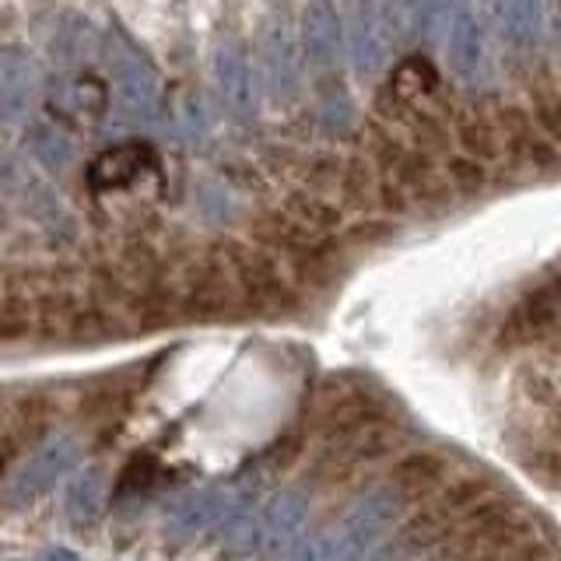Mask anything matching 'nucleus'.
Here are the masks:
<instances>
[{"label":"nucleus","instance_id":"f3484780","mask_svg":"<svg viewBox=\"0 0 561 561\" xmlns=\"http://www.w3.org/2000/svg\"><path fill=\"white\" fill-rule=\"evenodd\" d=\"M28 148L49 172H64L70 162H75V140H70L64 130L49 127V123H39V127L28 130Z\"/></svg>","mask_w":561,"mask_h":561},{"label":"nucleus","instance_id":"b1692460","mask_svg":"<svg viewBox=\"0 0 561 561\" xmlns=\"http://www.w3.org/2000/svg\"><path fill=\"white\" fill-rule=\"evenodd\" d=\"M558 14H561V8H558Z\"/></svg>","mask_w":561,"mask_h":561},{"label":"nucleus","instance_id":"ddd939ff","mask_svg":"<svg viewBox=\"0 0 561 561\" xmlns=\"http://www.w3.org/2000/svg\"><path fill=\"white\" fill-rule=\"evenodd\" d=\"M151 162L148 148L140 145H119V148H110L102 151L92 169H88V183H92L95 190H113V186H127L134 183L140 172H145V165Z\"/></svg>","mask_w":561,"mask_h":561},{"label":"nucleus","instance_id":"2eb2a0df","mask_svg":"<svg viewBox=\"0 0 561 561\" xmlns=\"http://www.w3.org/2000/svg\"><path fill=\"white\" fill-rule=\"evenodd\" d=\"M102 505H105V473L102 467H84L78 478L67 484L64 513L75 526H92L102 516Z\"/></svg>","mask_w":561,"mask_h":561},{"label":"nucleus","instance_id":"39448f33","mask_svg":"<svg viewBox=\"0 0 561 561\" xmlns=\"http://www.w3.org/2000/svg\"><path fill=\"white\" fill-rule=\"evenodd\" d=\"M260 75L274 102H291L302 84V64H298V39L285 14H274L260 32Z\"/></svg>","mask_w":561,"mask_h":561},{"label":"nucleus","instance_id":"423d86ee","mask_svg":"<svg viewBox=\"0 0 561 561\" xmlns=\"http://www.w3.org/2000/svg\"><path fill=\"white\" fill-rule=\"evenodd\" d=\"M215 88H218L221 105L232 116H250L256 110L250 53H245V46L232 39V35L215 46Z\"/></svg>","mask_w":561,"mask_h":561},{"label":"nucleus","instance_id":"9b49d317","mask_svg":"<svg viewBox=\"0 0 561 561\" xmlns=\"http://www.w3.org/2000/svg\"><path fill=\"white\" fill-rule=\"evenodd\" d=\"M309 519V499L302 491H277V495L260 508V548L280 554L298 537Z\"/></svg>","mask_w":561,"mask_h":561},{"label":"nucleus","instance_id":"20e7f679","mask_svg":"<svg viewBox=\"0 0 561 561\" xmlns=\"http://www.w3.org/2000/svg\"><path fill=\"white\" fill-rule=\"evenodd\" d=\"M253 502V484L250 481H228V484H210L186 495L183 502L172 505L169 513V530L180 537H193L207 530V526H221L228 516H236L242 505Z\"/></svg>","mask_w":561,"mask_h":561},{"label":"nucleus","instance_id":"f8f14e48","mask_svg":"<svg viewBox=\"0 0 561 561\" xmlns=\"http://www.w3.org/2000/svg\"><path fill=\"white\" fill-rule=\"evenodd\" d=\"M302 49L316 70H330L341 53V18L333 0H309L302 14Z\"/></svg>","mask_w":561,"mask_h":561},{"label":"nucleus","instance_id":"1a4fd4ad","mask_svg":"<svg viewBox=\"0 0 561 561\" xmlns=\"http://www.w3.org/2000/svg\"><path fill=\"white\" fill-rule=\"evenodd\" d=\"M484 14L502 43L530 53L543 39V4L540 0H484Z\"/></svg>","mask_w":561,"mask_h":561},{"label":"nucleus","instance_id":"7ed1b4c3","mask_svg":"<svg viewBox=\"0 0 561 561\" xmlns=\"http://www.w3.org/2000/svg\"><path fill=\"white\" fill-rule=\"evenodd\" d=\"M400 502H403V495L393 484L390 488H376V491H368L365 499H358V505L344 516L341 530H333V534H337L341 561H362L368 551H373L376 543L382 540V534L397 523Z\"/></svg>","mask_w":561,"mask_h":561},{"label":"nucleus","instance_id":"a211bd4d","mask_svg":"<svg viewBox=\"0 0 561 561\" xmlns=\"http://www.w3.org/2000/svg\"><path fill=\"white\" fill-rule=\"evenodd\" d=\"M435 88H438V78L425 60H403L393 75V95L403 105H411V110L417 105L421 95H432Z\"/></svg>","mask_w":561,"mask_h":561},{"label":"nucleus","instance_id":"6ab92c4d","mask_svg":"<svg viewBox=\"0 0 561 561\" xmlns=\"http://www.w3.org/2000/svg\"><path fill=\"white\" fill-rule=\"evenodd\" d=\"M438 478H443V463H438L435 456H411V460H403L393 470V488L403 499H411V495H421V491H428Z\"/></svg>","mask_w":561,"mask_h":561},{"label":"nucleus","instance_id":"f257e3e1","mask_svg":"<svg viewBox=\"0 0 561 561\" xmlns=\"http://www.w3.org/2000/svg\"><path fill=\"white\" fill-rule=\"evenodd\" d=\"M105 64H110V78H113L116 113L134 123L154 119L158 110H162V81H158L145 53H140L123 32H113L110 39H105Z\"/></svg>","mask_w":561,"mask_h":561},{"label":"nucleus","instance_id":"aec40b11","mask_svg":"<svg viewBox=\"0 0 561 561\" xmlns=\"http://www.w3.org/2000/svg\"><path fill=\"white\" fill-rule=\"evenodd\" d=\"M417 14H421V0H390L386 4V39H393L397 46H408L417 39Z\"/></svg>","mask_w":561,"mask_h":561},{"label":"nucleus","instance_id":"6e6552de","mask_svg":"<svg viewBox=\"0 0 561 561\" xmlns=\"http://www.w3.org/2000/svg\"><path fill=\"white\" fill-rule=\"evenodd\" d=\"M446 60H449V70L463 84H484L491 78L488 32L470 11H460L456 25L446 35Z\"/></svg>","mask_w":561,"mask_h":561},{"label":"nucleus","instance_id":"412c9836","mask_svg":"<svg viewBox=\"0 0 561 561\" xmlns=\"http://www.w3.org/2000/svg\"><path fill=\"white\" fill-rule=\"evenodd\" d=\"M158 478V463L154 456L148 453H137L127 460V467H123L119 481H116V495L119 499H130V495H140V491H148L151 481Z\"/></svg>","mask_w":561,"mask_h":561},{"label":"nucleus","instance_id":"dca6fc26","mask_svg":"<svg viewBox=\"0 0 561 561\" xmlns=\"http://www.w3.org/2000/svg\"><path fill=\"white\" fill-rule=\"evenodd\" d=\"M25 207L32 210V218L39 221L46 232L64 236V239L75 236V218L67 215V207L60 204V197L46 183H39V180L28 183L25 180Z\"/></svg>","mask_w":561,"mask_h":561},{"label":"nucleus","instance_id":"4468645a","mask_svg":"<svg viewBox=\"0 0 561 561\" xmlns=\"http://www.w3.org/2000/svg\"><path fill=\"white\" fill-rule=\"evenodd\" d=\"M53 105L64 116H78V119H99L110 105L105 88L88 78V75H67L60 81H53Z\"/></svg>","mask_w":561,"mask_h":561},{"label":"nucleus","instance_id":"4be33fe9","mask_svg":"<svg viewBox=\"0 0 561 561\" xmlns=\"http://www.w3.org/2000/svg\"><path fill=\"white\" fill-rule=\"evenodd\" d=\"M285 561H341L337 554V534H316L309 540H298L285 554Z\"/></svg>","mask_w":561,"mask_h":561},{"label":"nucleus","instance_id":"9d476101","mask_svg":"<svg viewBox=\"0 0 561 561\" xmlns=\"http://www.w3.org/2000/svg\"><path fill=\"white\" fill-rule=\"evenodd\" d=\"M39 88V75L28 53L4 46L0 49V116L4 123H22Z\"/></svg>","mask_w":561,"mask_h":561},{"label":"nucleus","instance_id":"5701e85b","mask_svg":"<svg viewBox=\"0 0 561 561\" xmlns=\"http://www.w3.org/2000/svg\"><path fill=\"white\" fill-rule=\"evenodd\" d=\"M46 561H78V554H70L67 548H53V551L46 554Z\"/></svg>","mask_w":561,"mask_h":561},{"label":"nucleus","instance_id":"f03ea898","mask_svg":"<svg viewBox=\"0 0 561 561\" xmlns=\"http://www.w3.org/2000/svg\"><path fill=\"white\" fill-rule=\"evenodd\" d=\"M78 456H81V446H78L75 435H67V432L49 435L46 443L32 456H25V463L8 478L4 508H22L39 495H46V491L78 463Z\"/></svg>","mask_w":561,"mask_h":561},{"label":"nucleus","instance_id":"0eeeda50","mask_svg":"<svg viewBox=\"0 0 561 561\" xmlns=\"http://www.w3.org/2000/svg\"><path fill=\"white\" fill-rule=\"evenodd\" d=\"M382 22L373 8V0H347V18H344V35H347V53L351 64L362 78H376L386 67V35Z\"/></svg>","mask_w":561,"mask_h":561}]
</instances>
